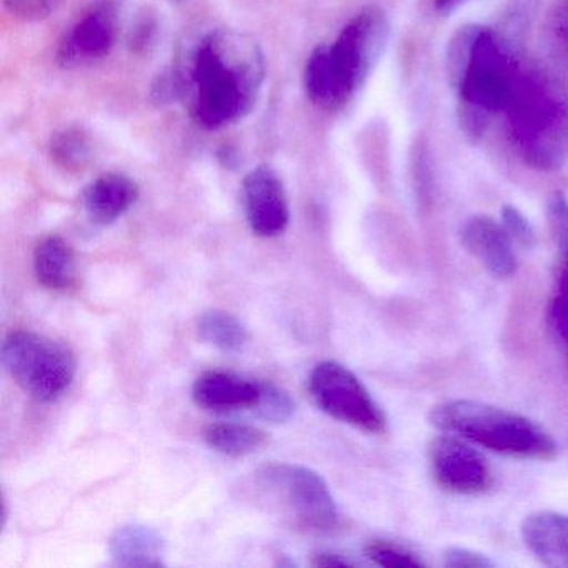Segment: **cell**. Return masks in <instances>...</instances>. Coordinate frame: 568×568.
<instances>
[{"mask_svg":"<svg viewBox=\"0 0 568 568\" xmlns=\"http://www.w3.org/2000/svg\"><path fill=\"white\" fill-rule=\"evenodd\" d=\"M501 225H504L515 245H520L524 248L534 247L535 241H537L534 227L518 209L505 205L501 209Z\"/></svg>","mask_w":568,"mask_h":568,"instance_id":"4316f807","label":"cell"},{"mask_svg":"<svg viewBox=\"0 0 568 568\" xmlns=\"http://www.w3.org/2000/svg\"><path fill=\"white\" fill-rule=\"evenodd\" d=\"M430 467L435 480L454 494L475 495L490 487V468L468 440L445 434L430 445Z\"/></svg>","mask_w":568,"mask_h":568,"instance_id":"9c48e42d","label":"cell"},{"mask_svg":"<svg viewBox=\"0 0 568 568\" xmlns=\"http://www.w3.org/2000/svg\"><path fill=\"white\" fill-rule=\"evenodd\" d=\"M444 565L448 568H491L494 561L480 551L465 547H450L445 550Z\"/></svg>","mask_w":568,"mask_h":568,"instance_id":"f1b7e54d","label":"cell"},{"mask_svg":"<svg viewBox=\"0 0 568 568\" xmlns=\"http://www.w3.org/2000/svg\"><path fill=\"white\" fill-rule=\"evenodd\" d=\"M468 0H435V8L442 12L452 11V9L458 8V6L465 4Z\"/></svg>","mask_w":568,"mask_h":568,"instance_id":"4dcf8cb0","label":"cell"},{"mask_svg":"<svg viewBox=\"0 0 568 568\" xmlns=\"http://www.w3.org/2000/svg\"><path fill=\"white\" fill-rule=\"evenodd\" d=\"M460 239L465 251L477 258L494 277L508 278L517 272L515 244L501 222L475 215L465 222Z\"/></svg>","mask_w":568,"mask_h":568,"instance_id":"8fae6325","label":"cell"},{"mask_svg":"<svg viewBox=\"0 0 568 568\" xmlns=\"http://www.w3.org/2000/svg\"><path fill=\"white\" fill-rule=\"evenodd\" d=\"M139 197V187L131 178L105 174L95 179L82 194V205L95 224L109 225L121 219Z\"/></svg>","mask_w":568,"mask_h":568,"instance_id":"5bb4252c","label":"cell"},{"mask_svg":"<svg viewBox=\"0 0 568 568\" xmlns=\"http://www.w3.org/2000/svg\"><path fill=\"white\" fill-rule=\"evenodd\" d=\"M390 24L382 9L358 12L334 44L317 48L305 65V91L317 108L347 104L367 81L387 48Z\"/></svg>","mask_w":568,"mask_h":568,"instance_id":"3957f363","label":"cell"},{"mask_svg":"<svg viewBox=\"0 0 568 568\" xmlns=\"http://www.w3.org/2000/svg\"><path fill=\"white\" fill-rule=\"evenodd\" d=\"M521 538L538 561L554 568H568V515L537 511L521 524Z\"/></svg>","mask_w":568,"mask_h":568,"instance_id":"4fadbf2b","label":"cell"},{"mask_svg":"<svg viewBox=\"0 0 568 568\" xmlns=\"http://www.w3.org/2000/svg\"><path fill=\"white\" fill-rule=\"evenodd\" d=\"M550 318L558 337L568 345V264L551 302Z\"/></svg>","mask_w":568,"mask_h":568,"instance_id":"83f0119b","label":"cell"},{"mask_svg":"<svg viewBox=\"0 0 568 568\" xmlns=\"http://www.w3.org/2000/svg\"><path fill=\"white\" fill-rule=\"evenodd\" d=\"M51 158L65 171H79L91 159V144L81 131L69 129L52 139Z\"/></svg>","mask_w":568,"mask_h":568,"instance_id":"ffe728a7","label":"cell"},{"mask_svg":"<svg viewBox=\"0 0 568 568\" xmlns=\"http://www.w3.org/2000/svg\"><path fill=\"white\" fill-rule=\"evenodd\" d=\"M547 41L555 59L568 71V0H557L547 16Z\"/></svg>","mask_w":568,"mask_h":568,"instance_id":"44dd1931","label":"cell"},{"mask_svg":"<svg viewBox=\"0 0 568 568\" xmlns=\"http://www.w3.org/2000/svg\"><path fill=\"white\" fill-rule=\"evenodd\" d=\"M448 81L457 91L458 124L480 138L488 119L507 109L514 94V61L500 39L480 26L458 29L447 49Z\"/></svg>","mask_w":568,"mask_h":568,"instance_id":"7a4b0ae2","label":"cell"},{"mask_svg":"<svg viewBox=\"0 0 568 568\" xmlns=\"http://www.w3.org/2000/svg\"><path fill=\"white\" fill-rule=\"evenodd\" d=\"M38 281L52 291H64L74 278V255L61 237H48L34 252Z\"/></svg>","mask_w":568,"mask_h":568,"instance_id":"e0dca14e","label":"cell"},{"mask_svg":"<svg viewBox=\"0 0 568 568\" xmlns=\"http://www.w3.org/2000/svg\"><path fill=\"white\" fill-rule=\"evenodd\" d=\"M248 225L261 237H277L291 221L287 194L274 169L258 165L245 175L242 184Z\"/></svg>","mask_w":568,"mask_h":568,"instance_id":"30bf717a","label":"cell"},{"mask_svg":"<svg viewBox=\"0 0 568 568\" xmlns=\"http://www.w3.org/2000/svg\"><path fill=\"white\" fill-rule=\"evenodd\" d=\"M257 475L262 487L275 495L298 524L318 531L337 527V505L317 471L304 465L271 464Z\"/></svg>","mask_w":568,"mask_h":568,"instance_id":"52a82bcc","label":"cell"},{"mask_svg":"<svg viewBox=\"0 0 568 568\" xmlns=\"http://www.w3.org/2000/svg\"><path fill=\"white\" fill-rule=\"evenodd\" d=\"M515 148L535 171L555 172L568 161V92L550 75L528 72L507 105Z\"/></svg>","mask_w":568,"mask_h":568,"instance_id":"277c9868","label":"cell"},{"mask_svg":"<svg viewBox=\"0 0 568 568\" xmlns=\"http://www.w3.org/2000/svg\"><path fill=\"white\" fill-rule=\"evenodd\" d=\"M314 565L317 567H354L351 560L342 557V555L337 554H318L315 557Z\"/></svg>","mask_w":568,"mask_h":568,"instance_id":"f546056e","label":"cell"},{"mask_svg":"<svg viewBox=\"0 0 568 568\" xmlns=\"http://www.w3.org/2000/svg\"><path fill=\"white\" fill-rule=\"evenodd\" d=\"M308 392L331 417L371 434H384L387 418L354 372L337 362H322L312 371Z\"/></svg>","mask_w":568,"mask_h":568,"instance_id":"ba28073f","label":"cell"},{"mask_svg":"<svg viewBox=\"0 0 568 568\" xmlns=\"http://www.w3.org/2000/svg\"><path fill=\"white\" fill-rule=\"evenodd\" d=\"M112 558L121 567L148 568L164 565V538L145 525H124L112 535L109 544Z\"/></svg>","mask_w":568,"mask_h":568,"instance_id":"9a60e30c","label":"cell"},{"mask_svg":"<svg viewBox=\"0 0 568 568\" xmlns=\"http://www.w3.org/2000/svg\"><path fill=\"white\" fill-rule=\"evenodd\" d=\"M261 395L262 382L248 381L229 372H205L192 387L195 404L215 412L257 408Z\"/></svg>","mask_w":568,"mask_h":568,"instance_id":"7c38bea8","label":"cell"},{"mask_svg":"<svg viewBox=\"0 0 568 568\" xmlns=\"http://www.w3.org/2000/svg\"><path fill=\"white\" fill-rule=\"evenodd\" d=\"M118 29H115V12L111 6H101L92 9L69 34V58L95 59L109 54L115 42Z\"/></svg>","mask_w":568,"mask_h":568,"instance_id":"2e32d148","label":"cell"},{"mask_svg":"<svg viewBox=\"0 0 568 568\" xmlns=\"http://www.w3.org/2000/svg\"><path fill=\"white\" fill-rule=\"evenodd\" d=\"M204 438L209 447L231 457L254 454L268 442L267 434L262 428L244 424L209 425Z\"/></svg>","mask_w":568,"mask_h":568,"instance_id":"ac0fdd59","label":"cell"},{"mask_svg":"<svg viewBox=\"0 0 568 568\" xmlns=\"http://www.w3.org/2000/svg\"><path fill=\"white\" fill-rule=\"evenodd\" d=\"M368 560L378 567L385 568H418L424 567V561L407 548L390 541H372L365 547Z\"/></svg>","mask_w":568,"mask_h":568,"instance_id":"7402d4cb","label":"cell"},{"mask_svg":"<svg viewBox=\"0 0 568 568\" xmlns=\"http://www.w3.org/2000/svg\"><path fill=\"white\" fill-rule=\"evenodd\" d=\"M261 49L245 34L215 31L192 52L185 78L192 118L205 129L241 121L254 109L264 84Z\"/></svg>","mask_w":568,"mask_h":568,"instance_id":"6da1fadb","label":"cell"},{"mask_svg":"<svg viewBox=\"0 0 568 568\" xmlns=\"http://www.w3.org/2000/svg\"><path fill=\"white\" fill-rule=\"evenodd\" d=\"M2 2L16 18L29 22L44 21L64 4V0H2Z\"/></svg>","mask_w":568,"mask_h":568,"instance_id":"d4e9b609","label":"cell"},{"mask_svg":"<svg viewBox=\"0 0 568 568\" xmlns=\"http://www.w3.org/2000/svg\"><path fill=\"white\" fill-rule=\"evenodd\" d=\"M185 95V78L178 69L161 72L154 79L151 88V98L154 104L169 105Z\"/></svg>","mask_w":568,"mask_h":568,"instance_id":"484cf974","label":"cell"},{"mask_svg":"<svg viewBox=\"0 0 568 568\" xmlns=\"http://www.w3.org/2000/svg\"><path fill=\"white\" fill-rule=\"evenodd\" d=\"M199 334L222 352H239L248 341L245 325L224 311H209L199 318Z\"/></svg>","mask_w":568,"mask_h":568,"instance_id":"d6986e66","label":"cell"},{"mask_svg":"<svg viewBox=\"0 0 568 568\" xmlns=\"http://www.w3.org/2000/svg\"><path fill=\"white\" fill-rule=\"evenodd\" d=\"M430 422L444 434L507 457L550 458L557 450L554 438L540 425L484 402H444L430 412Z\"/></svg>","mask_w":568,"mask_h":568,"instance_id":"5b68a950","label":"cell"},{"mask_svg":"<svg viewBox=\"0 0 568 568\" xmlns=\"http://www.w3.org/2000/svg\"><path fill=\"white\" fill-rule=\"evenodd\" d=\"M2 362L19 387L39 402L58 400L75 377L72 352L34 332H12L2 345Z\"/></svg>","mask_w":568,"mask_h":568,"instance_id":"8992f818","label":"cell"},{"mask_svg":"<svg viewBox=\"0 0 568 568\" xmlns=\"http://www.w3.org/2000/svg\"><path fill=\"white\" fill-rule=\"evenodd\" d=\"M547 219L558 248L568 261V199L564 192H551L547 201Z\"/></svg>","mask_w":568,"mask_h":568,"instance_id":"cb8c5ba5","label":"cell"},{"mask_svg":"<svg viewBox=\"0 0 568 568\" xmlns=\"http://www.w3.org/2000/svg\"><path fill=\"white\" fill-rule=\"evenodd\" d=\"M255 410L264 417L265 420L282 424L287 422L294 415L295 402L284 388L271 384V382H262V395Z\"/></svg>","mask_w":568,"mask_h":568,"instance_id":"603a6c76","label":"cell"}]
</instances>
